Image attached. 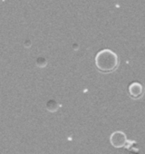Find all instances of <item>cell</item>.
I'll return each mask as SVG.
<instances>
[{"label": "cell", "instance_id": "obj_3", "mask_svg": "<svg viewBox=\"0 0 145 154\" xmlns=\"http://www.w3.org/2000/svg\"><path fill=\"white\" fill-rule=\"evenodd\" d=\"M129 92L132 97H139L142 94V87L140 84L133 83L132 85H131V86L129 88Z\"/></svg>", "mask_w": 145, "mask_h": 154}, {"label": "cell", "instance_id": "obj_2", "mask_svg": "<svg viewBox=\"0 0 145 154\" xmlns=\"http://www.w3.org/2000/svg\"><path fill=\"white\" fill-rule=\"evenodd\" d=\"M125 141H126L125 134L122 131H116L111 136V143L116 148H121L124 146Z\"/></svg>", "mask_w": 145, "mask_h": 154}, {"label": "cell", "instance_id": "obj_1", "mask_svg": "<svg viewBox=\"0 0 145 154\" xmlns=\"http://www.w3.org/2000/svg\"><path fill=\"white\" fill-rule=\"evenodd\" d=\"M95 65L102 72H111L118 65V56L109 49L102 50L95 56Z\"/></svg>", "mask_w": 145, "mask_h": 154}]
</instances>
